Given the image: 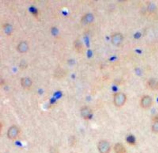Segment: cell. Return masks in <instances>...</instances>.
<instances>
[{"label": "cell", "instance_id": "cell-11", "mask_svg": "<svg viewBox=\"0 0 158 153\" xmlns=\"http://www.w3.org/2000/svg\"><path fill=\"white\" fill-rule=\"evenodd\" d=\"M126 141L130 145H135L136 143L135 137L132 134H129L127 137Z\"/></svg>", "mask_w": 158, "mask_h": 153}, {"label": "cell", "instance_id": "cell-4", "mask_svg": "<svg viewBox=\"0 0 158 153\" xmlns=\"http://www.w3.org/2000/svg\"><path fill=\"white\" fill-rule=\"evenodd\" d=\"M123 36L122 33H115L111 37L112 43L115 46L120 45L123 42Z\"/></svg>", "mask_w": 158, "mask_h": 153}, {"label": "cell", "instance_id": "cell-6", "mask_svg": "<svg viewBox=\"0 0 158 153\" xmlns=\"http://www.w3.org/2000/svg\"><path fill=\"white\" fill-rule=\"evenodd\" d=\"M114 153H126L127 149L121 143H117L114 145Z\"/></svg>", "mask_w": 158, "mask_h": 153}, {"label": "cell", "instance_id": "cell-13", "mask_svg": "<svg viewBox=\"0 0 158 153\" xmlns=\"http://www.w3.org/2000/svg\"><path fill=\"white\" fill-rule=\"evenodd\" d=\"M152 130L154 133L158 134V119L153 121L152 125Z\"/></svg>", "mask_w": 158, "mask_h": 153}, {"label": "cell", "instance_id": "cell-3", "mask_svg": "<svg viewBox=\"0 0 158 153\" xmlns=\"http://www.w3.org/2000/svg\"><path fill=\"white\" fill-rule=\"evenodd\" d=\"M152 104V98L149 96L147 95L143 96L140 100V105L144 109L150 108Z\"/></svg>", "mask_w": 158, "mask_h": 153}, {"label": "cell", "instance_id": "cell-2", "mask_svg": "<svg viewBox=\"0 0 158 153\" xmlns=\"http://www.w3.org/2000/svg\"><path fill=\"white\" fill-rule=\"evenodd\" d=\"M98 149L100 153H109L110 151V145L108 141L102 140L98 143Z\"/></svg>", "mask_w": 158, "mask_h": 153}, {"label": "cell", "instance_id": "cell-1", "mask_svg": "<svg viewBox=\"0 0 158 153\" xmlns=\"http://www.w3.org/2000/svg\"><path fill=\"white\" fill-rule=\"evenodd\" d=\"M127 101V96L124 93L118 92L114 96V103L117 107H122L125 104Z\"/></svg>", "mask_w": 158, "mask_h": 153}, {"label": "cell", "instance_id": "cell-12", "mask_svg": "<svg viewBox=\"0 0 158 153\" xmlns=\"http://www.w3.org/2000/svg\"><path fill=\"white\" fill-rule=\"evenodd\" d=\"M82 115L86 119H88L91 117V113L90 110L87 108H83L82 110Z\"/></svg>", "mask_w": 158, "mask_h": 153}, {"label": "cell", "instance_id": "cell-9", "mask_svg": "<svg viewBox=\"0 0 158 153\" xmlns=\"http://www.w3.org/2000/svg\"><path fill=\"white\" fill-rule=\"evenodd\" d=\"M21 84L24 88L27 89L30 88L32 84V81L29 78H23L21 80Z\"/></svg>", "mask_w": 158, "mask_h": 153}, {"label": "cell", "instance_id": "cell-7", "mask_svg": "<svg viewBox=\"0 0 158 153\" xmlns=\"http://www.w3.org/2000/svg\"><path fill=\"white\" fill-rule=\"evenodd\" d=\"M93 20H94V16L93 15L91 14H88L85 15L82 18L81 21H82V24H84V25H87V24L92 23Z\"/></svg>", "mask_w": 158, "mask_h": 153}, {"label": "cell", "instance_id": "cell-10", "mask_svg": "<svg viewBox=\"0 0 158 153\" xmlns=\"http://www.w3.org/2000/svg\"><path fill=\"white\" fill-rule=\"evenodd\" d=\"M149 87L152 90H156L158 89V82L154 79H151L148 83Z\"/></svg>", "mask_w": 158, "mask_h": 153}, {"label": "cell", "instance_id": "cell-5", "mask_svg": "<svg viewBox=\"0 0 158 153\" xmlns=\"http://www.w3.org/2000/svg\"><path fill=\"white\" fill-rule=\"evenodd\" d=\"M19 131L16 126H12L10 128L8 131V136L10 139L13 140L16 139L19 134Z\"/></svg>", "mask_w": 158, "mask_h": 153}, {"label": "cell", "instance_id": "cell-8", "mask_svg": "<svg viewBox=\"0 0 158 153\" xmlns=\"http://www.w3.org/2000/svg\"><path fill=\"white\" fill-rule=\"evenodd\" d=\"M17 50L21 53H24L28 50V45L26 42L23 41L18 44L17 46Z\"/></svg>", "mask_w": 158, "mask_h": 153}, {"label": "cell", "instance_id": "cell-14", "mask_svg": "<svg viewBox=\"0 0 158 153\" xmlns=\"http://www.w3.org/2000/svg\"><path fill=\"white\" fill-rule=\"evenodd\" d=\"M12 27H11L10 25H8L7 24L6 26L4 27V30H5L6 33L7 34H10L12 32Z\"/></svg>", "mask_w": 158, "mask_h": 153}]
</instances>
